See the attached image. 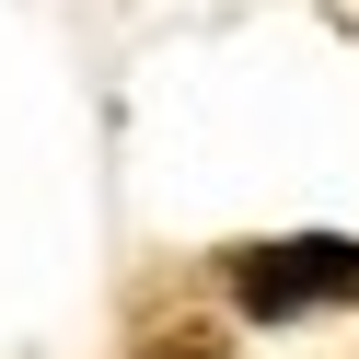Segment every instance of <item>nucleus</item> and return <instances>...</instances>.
<instances>
[{
  "label": "nucleus",
  "mask_w": 359,
  "mask_h": 359,
  "mask_svg": "<svg viewBox=\"0 0 359 359\" xmlns=\"http://www.w3.org/2000/svg\"><path fill=\"white\" fill-rule=\"evenodd\" d=\"M232 302L290 325V313H325V302H359V243L336 232H302V243H243L232 255Z\"/></svg>",
  "instance_id": "obj_1"
},
{
  "label": "nucleus",
  "mask_w": 359,
  "mask_h": 359,
  "mask_svg": "<svg viewBox=\"0 0 359 359\" xmlns=\"http://www.w3.org/2000/svg\"><path fill=\"white\" fill-rule=\"evenodd\" d=\"M140 359H232V348H220V325H163Z\"/></svg>",
  "instance_id": "obj_2"
}]
</instances>
